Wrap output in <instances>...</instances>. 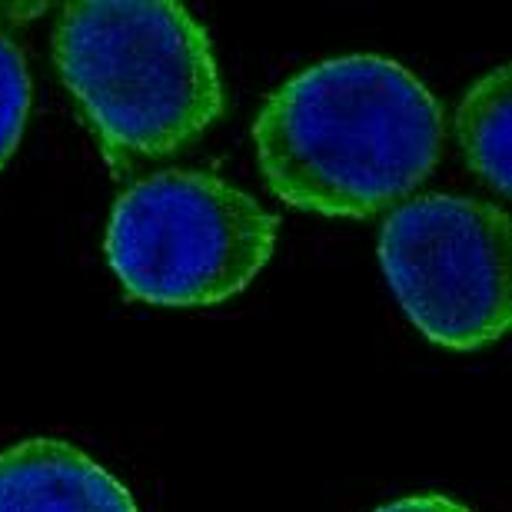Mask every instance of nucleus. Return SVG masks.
I'll return each instance as SVG.
<instances>
[{"mask_svg":"<svg viewBox=\"0 0 512 512\" xmlns=\"http://www.w3.org/2000/svg\"><path fill=\"white\" fill-rule=\"evenodd\" d=\"M446 120L413 70L350 54L276 87L253 120L256 163L286 207L373 217L406 200L443 157Z\"/></svg>","mask_w":512,"mask_h":512,"instance_id":"f257e3e1","label":"nucleus"},{"mask_svg":"<svg viewBox=\"0 0 512 512\" xmlns=\"http://www.w3.org/2000/svg\"><path fill=\"white\" fill-rule=\"evenodd\" d=\"M54 64L114 173L190 147L223 117L213 44L173 0L64 4Z\"/></svg>","mask_w":512,"mask_h":512,"instance_id":"f03ea898","label":"nucleus"},{"mask_svg":"<svg viewBox=\"0 0 512 512\" xmlns=\"http://www.w3.org/2000/svg\"><path fill=\"white\" fill-rule=\"evenodd\" d=\"M280 220L207 170H160L120 193L104 253L137 303L197 310L243 293L270 263Z\"/></svg>","mask_w":512,"mask_h":512,"instance_id":"7ed1b4c3","label":"nucleus"},{"mask_svg":"<svg viewBox=\"0 0 512 512\" xmlns=\"http://www.w3.org/2000/svg\"><path fill=\"white\" fill-rule=\"evenodd\" d=\"M509 250L506 210L449 193L399 203L380 230V266L409 323L459 353L509 330Z\"/></svg>","mask_w":512,"mask_h":512,"instance_id":"20e7f679","label":"nucleus"},{"mask_svg":"<svg viewBox=\"0 0 512 512\" xmlns=\"http://www.w3.org/2000/svg\"><path fill=\"white\" fill-rule=\"evenodd\" d=\"M0 512H140L130 489L67 439L34 436L0 453Z\"/></svg>","mask_w":512,"mask_h":512,"instance_id":"39448f33","label":"nucleus"},{"mask_svg":"<svg viewBox=\"0 0 512 512\" xmlns=\"http://www.w3.org/2000/svg\"><path fill=\"white\" fill-rule=\"evenodd\" d=\"M509 64L489 70L479 77L463 104L456 110V137L463 147L466 163L473 173L496 190L499 197H509Z\"/></svg>","mask_w":512,"mask_h":512,"instance_id":"423d86ee","label":"nucleus"},{"mask_svg":"<svg viewBox=\"0 0 512 512\" xmlns=\"http://www.w3.org/2000/svg\"><path fill=\"white\" fill-rule=\"evenodd\" d=\"M30 100H34V84H30L27 54L14 27L0 17V170L20 147L30 117Z\"/></svg>","mask_w":512,"mask_h":512,"instance_id":"0eeeda50","label":"nucleus"},{"mask_svg":"<svg viewBox=\"0 0 512 512\" xmlns=\"http://www.w3.org/2000/svg\"><path fill=\"white\" fill-rule=\"evenodd\" d=\"M376 512H473V509L456 503L453 496H443V493H419V496L393 499V503L380 506Z\"/></svg>","mask_w":512,"mask_h":512,"instance_id":"6e6552de","label":"nucleus"}]
</instances>
